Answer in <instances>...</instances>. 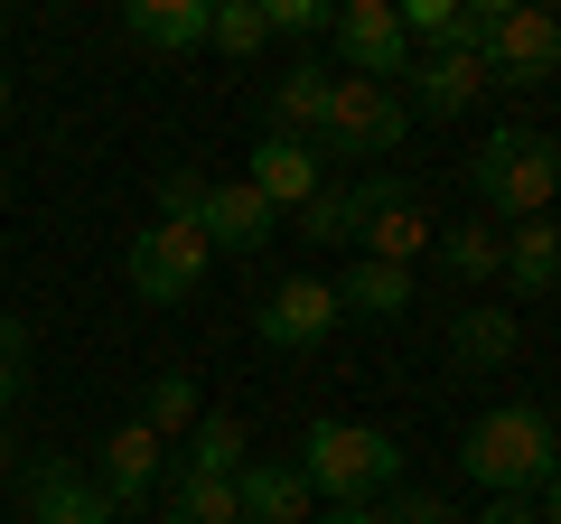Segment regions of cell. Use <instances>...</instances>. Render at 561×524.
Returning <instances> with one entry per match:
<instances>
[{
    "label": "cell",
    "instance_id": "1",
    "mask_svg": "<svg viewBox=\"0 0 561 524\" xmlns=\"http://www.w3.org/2000/svg\"><path fill=\"white\" fill-rule=\"evenodd\" d=\"M459 468L486 487V497H534V487H552V478H561V431H552V412H542V403H496V412H478L468 441H459Z\"/></svg>",
    "mask_w": 561,
    "mask_h": 524
},
{
    "label": "cell",
    "instance_id": "2",
    "mask_svg": "<svg viewBox=\"0 0 561 524\" xmlns=\"http://www.w3.org/2000/svg\"><path fill=\"white\" fill-rule=\"evenodd\" d=\"M468 187H478L486 216H552L561 197V150L552 132H534V122H505V132H486L478 150H468Z\"/></svg>",
    "mask_w": 561,
    "mask_h": 524
},
{
    "label": "cell",
    "instance_id": "3",
    "mask_svg": "<svg viewBox=\"0 0 561 524\" xmlns=\"http://www.w3.org/2000/svg\"><path fill=\"white\" fill-rule=\"evenodd\" d=\"M290 468H300L309 497H328V505H375L383 487L402 478V441L375 431V422H309V441H300Z\"/></svg>",
    "mask_w": 561,
    "mask_h": 524
},
{
    "label": "cell",
    "instance_id": "4",
    "mask_svg": "<svg viewBox=\"0 0 561 524\" xmlns=\"http://www.w3.org/2000/svg\"><path fill=\"white\" fill-rule=\"evenodd\" d=\"M402 132H412V103H402L393 84H365V76L328 84L319 150H337V160H383V150H402Z\"/></svg>",
    "mask_w": 561,
    "mask_h": 524
},
{
    "label": "cell",
    "instance_id": "5",
    "mask_svg": "<svg viewBox=\"0 0 561 524\" xmlns=\"http://www.w3.org/2000/svg\"><path fill=\"white\" fill-rule=\"evenodd\" d=\"M431 235H440V225L421 216V197L402 179H356V243H365V262L412 272V262L431 253Z\"/></svg>",
    "mask_w": 561,
    "mask_h": 524
},
{
    "label": "cell",
    "instance_id": "6",
    "mask_svg": "<svg viewBox=\"0 0 561 524\" xmlns=\"http://www.w3.org/2000/svg\"><path fill=\"white\" fill-rule=\"evenodd\" d=\"M561 76V10H524V0H505L496 38H486V84H515V94H534V84Z\"/></svg>",
    "mask_w": 561,
    "mask_h": 524
},
{
    "label": "cell",
    "instance_id": "7",
    "mask_svg": "<svg viewBox=\"0 0 561 524\" xmlns=\"http://www.w3.org/2000/svg\"><path fill=\"white\" fill-rule=\"evenodd\" d=\"M206 262H216V253H206V235H197V225H140V235H131V262H122V272H131V291H140V300H187V291H197L206 282Z\"/></svg>",
    "mask_w": 561,
    "mask_h": 524
},
{
    "label": "cell",
    "instance_id": "8",
    "mask_svg": "<svg viewBox=\"0 0 561 524\" xmlns=\"http://www.w3.org/2000/svg\"><path fill=\"white\" fill-rule=\"evenodd\" d=\"M328 38H337L346 76H365V84H393V76H412V38H402V10H393V0H346Z\"/></svg>",
    "mask_w": 561,
    "mask_h": 524
},
{
    "label": "cell",
    "instance_id": "9",
    "mask_svg": "<svg viewBox=\"0 0 561 524\" xmlns=\"http://www.w3.org/2000/svg\"><path fill=\"white\" fill-rule=\"evenodd\" d=\"M160 459H169L160 431H140V422L103 431V441H94V487H103V505H113V515L150 505V487H160Z\"/></svg>",
    "mask_w": 561,
    "mask_h": 524
},
{
    "label": "cell",
    "instance_id": "10",
    "mask_svg": "<svg viewBox=\"0 0 561 524\" xmlns=\"http://www.w3.org/2000/svg\"><path fill=\"white\" fill-rule=\"evenodd\" d=\"M243 187H253L262 206H290V216H300L309 197H319V141H290V132H262L253 150H243Z\"/></svg>",
    "mask_w": 561,
    "mask_h": 524
},
{
    "label": "cell",
    "instance_id": "11",
    "mask_svg": "<svg viewBox=\"0 0 561 524\" xmlns=\"http://www.w3.org/2000/svg\"><path fill=\"white\" fill-rule=\"evenodd\" d=\"M346 328V309H337V282H280L272 300H262V346H328Z\"/></svg>",
    "mask_w": 561,
    "mask_h": 524
},
{
    "label": "cell",
    "instance_id": "12",
    "mask_svg": "<svg viewBox=\"0 0 561 524\" xmlns=\"http://www.w3.org/2000/svg\"><path fill=\"white\" fill-rule=\"evenodd\" d=\"M515 346H524V328H515L505 300H459V319H449V356H459L468 375H505Z\"/></svg>",
    "mask_w": 561,
    "mask_h": 524
},
{
    "label": "cell",
    "instance_id": "13",
    "mask_svg": "<svg viewBox=\"0 0 561 524\" xmlns=\"http://www.w3.org/2000/svg\"><path fill=\"white\" fill-rule=\"evenodd\" d=\"M234 505H243V524H309L319 515V497H309V478L290 459H243Z\"/></svg>",
    "mask_w": 561,
    "mask_h": 524
},
{
    "label": "cell",
    "instance_id": "14",
    "mask_svg": "<svg viewBox=\"0 0 561 524\" xmlns=\"http://www.w3.org/2000/svg\"><path fill=\"white\" fill-rule=\"evenodd\" d=\"M197 235H206V253H262V243H272V206H262L243 179H225V187H206Z\"/></svg>",
    "mask_w": 561,
    "mask_h": 524
},
{
    "label": "cell",
    "instance_id": "15",
    "mask_svg": "<svg viewBox=\"0 0 561 524\" xmlns=\"http://www.w3.org/2000/svg\"><path fill=\"white\" fill-rule=\"evenodd\" d=\"M122 29H131L150 57H179V47H206L216 0H131V10H122Z\"/></svg>",
    "mask_w": 561,
    "mask_h": 524
},
{
    "label": "cell",
    "instance_id": "16",
    "mask_svg": "<svg viewBox=\"0 0 561 524\" xmlns=\"http://www.w3.org/2000/svg\"><path fill=\"white\" fill-rule=\"evenodd\" d=\"M552 282H561V225L552 216L505 225V291H515V300H542Z\"/></svg>",
    "mask_w": 561,
    "mask_h": 524
},
{
    "label": "cell",
    "instance_id": "17",
    "mask_svg": "<svg viewBox=\"0 0 561 524\" xmlns=\"http://www.w3.org/2000/svg\"><path fill=\"white\" fill-rule=\"evenodd\" d=\"M478 94H486V57H431V66H412V113H431V122H459Z\"/></svg>",
    "mask_w": 561,
    "mask_h": 524
},
{
    "label": "cell",
    "instance_id": "18",
    "mask_svg": "<svg viewBox=\"0 0 561 524\" xmlns=\"http://www.w3.org/2000/svg\"><path fill=\"white\" fill-rule=\"evenodd\" d=\"M431 253H440V272H449L459 291L505 282V235H496V225H440V235H431Z\"/></svg>",
    "mask_w": 561,
    "mask_h": 524
},
{
    "label": "cell",
    "instance_id": "19",
    "mask_svg": "<svg viewBox=\"0 0 561 524\" xmlns=\"http://www.w3.org/2000/svg\"><path fill=\"white\" fill-rule=\"evenodd\" d=\"M328 84H337V76H319V57L280 66V84H272V132H290V141H319V122H328Z\"/></svg>",
    "mask_w": 561,
    "mask_h": 524
},
{
    "label": "cell",
    "instance_id": "20",
    "mask_svg": "<svg viewBox=\"0 0 561 524\" xmlns=\"http://www.w3.org/2000/svg\"><path fill=\"white\" fill-rule=\"evenodd\" d=\"M28 524H113V505H103V487H94V478H76V468H38Z\"/></svg>",
    "mask_w": 561,
    "mask_h": 524
},
{
    "label": "cell",
    "instance_id": "21",
    "mask_svg": "<svg viewBox=\"0 0 561 524\" xmlns=\"http://www.w3.org/2000/svg\"><path fill=\"white\" fill-rule=\"evenodd\" d=\"M179 478H243V422L234 412H197V431L179 449Z\"/></svg>",
    "mask_w": 561,
    "mask_h": 524
},
{
    "label": "cell",
    "instance_id": "22",
    "mask_svg": "<svg viewBox=\"0 0 561 524\" xmlns=\"http://www.w3.org/2000/svg\"><path fill=\"white\" fill-rule=\"evenodd\" d=\"M337 309L346 319H402L412 309V272H393V262H356L337 282Z\"/></svg>",
    "mask_w": 561,
    "mask_h": 524
},
{
    "label": "cell",
    "instance_id": "23",
    "mask_svg": "<svg viewBox=\"0 0 561 524\" xmlns=\"http://www.w3.org/2000/svg\"><path fill=\"white\" fill-rule=\"evenodd\" d=\"M169 524H243L234 478H179L169 468Z\"/></svg>",
    "mask_w": 561,
    "mask_h": 524
},
{
    "label": "cell",
    "instance_id": "24",
    "mask_svg": "<svg viewBox=\"0 0 561 524\" xmlns=\"http://www.w3.org/2000/svg\"><path fill=\"white\" fill-rule=\"evenodd\" d=\"M140 431H160V441H187V431H197V375H150Z\"/></svg>",
    "mask_w": 561,
    "mask_h": 524
},
{
    "label": "cell",
    "instance_id": "25",
    "mask_svg": "<svg viewBox=\"0 0 561 524\" xmlns=\"http://www.w3.org/2000/svg\"><path fill=\"white\" fill-rule=\"evenodd\" d=\"M206 38L225 47V57H262L272 47V20H262V0H216V29Z\"/></svg>",
    "mask_w": 561,
    "mask_h": 524
},
{
    "label": "cell",
    "instance_id": "26",
    "mask_svg": "<svg viewBox=\"0 0 561 524\" xmlns=\"http://www.w3.org/2000/svg\"><path fill=\"white\" fill-rule=\"evenodd\" d=\"M300 235L309 243H356V187H319L300 206Z\"/></svg>",
    "mask_w": 561,
    "mask_h": 524
},
{
    "label": "cell",
    "instance_id": "27",
    "mask_svg": "<svg viewBox=\"0 0 561 524\" xmlns=\"http://www.w3.org/2000/svg\"><path fill=\"white\" fill-rule=\"evenodd\" d=\"M262 20H272V38H328L337 10L328 0H262Z\"/></svg>",
    "mask_w": 561,
    "mask_h": 524
},
{
    "label": "cell",
    "instance_id": "28",
    "mask_svg": "<svg viewBox=\"0 0 561 524\" xmlns=\"http://www.w3.org/2000/svg\"><path fill=\"white\" fill-rule=\"evenodd\" d=\"M206 187H216V179H197V169H160V225H197L206 216Z\"/></svg>",
    "mask_w": 561,
    "mask_h": 524
},
{
    "label": "cell",
    "instance_id": "29",
    "mask_svg": "<svg viewBox=\"0 0 561 524\" xmlns=\"http://www.w3.org/2000/svg\"><path fill=\"white\" fill-rule=\"evenodd\" d=\"M20 384H28V328L0 319V412L20 403Z\"/></svg>",
    "mask_w": 561,
    "mask_h": 524
},
{
    "label": "cell",
    "instance_id": "30",
    "mask_svg": "<svg viewBox=\"0 0 561 524\" xmlns=\"http://www.w3.org/2000/svg\"><path fill=\"white\" fill-rule=\"evenodd\" d=\"M383 524H449V505L440 497H393V505H383Z\"/></svg>",
    "mask_w": 561,
    "mask_h": 524
},
{
    "label": "cell",
    "instance_id": "31",
    "mask_svg": "<svg viewBox=\"0 0 561 524\" xmlns=\"http://www.w3.org/2000/svg\"><path fill=\"white\" fill-rule=\"evenodd\" d=\"M478 524H542V515H534V505H524V497H496V505H486Z\"/></svg>",
    "mask_w": 561,
    "mask_h": 524
},
{
    "label": "cell",
    "instance_id": "32",
    "mask_svg": "<svg viewBox=\"0 0 561 524\" xmlns=\"http://www.w3.org/2000/svg\"><path fill=\"white\" fill-rule=\"evenodd\" d=\"M309 524H383V505H328V515H309Z\"/></svg>",
    "mask_w": 561,
    "mask_h": 524
},
{
    "label": "cell",
    "instance_id": "33",
    "mask_svg": "<svg viewBox=\"0 0 561 524\" xmlns=\"http://www.w3.org/2000/svg\"><path fill=\"white\" fill-rule=\"evenodd\" d=\"M534 515H542V524H561V478L542 487V505H534Z\"/></svg>",
    "mask_w": 561,
    "mask_h": 524
},
{
    "label": "cell",
    "instance_id": "34",
    "mask_svg": "<svg viewBox=\"0 0 561 524\" xmlns=\"http://www.w3.org/2000/svg\"><path fill=\"white\" fill-rule=\"evenodd\" d=\"M0 113H10V76H0Z\"/></svg>",
    "mask_w": 561,
    "mask_h": 524
},
{
    "label": "cell",
    "instance_id": "35",
    "mask_svg": "<svg viewBox=\"0 0 561 524\" xmlns=\"http://www.w3.org/2000/svg\"><path fill=\"white\" fill-rule=\"evenodd\" d=\"M0 253H10V235H0Z\"/></svg>",
    "mask_w": 561,
    "mask_h": 524
},
{
    "label": "cell",
    "instance_id": "36",
    "mask_svg": "<svg viewBox=\"0 0 561 524\" xmlns=\"http://www.w3.org/2000/svg\"><path fill=\"white\" fill-rule=\"evenodd\" d=\"M449 524H459V515H449Z\"/></svg>",
    "mask_w": 561,
    "mask_h": 524
}]
</instances>
